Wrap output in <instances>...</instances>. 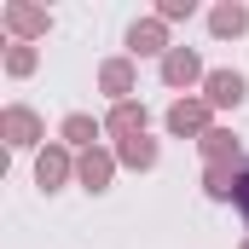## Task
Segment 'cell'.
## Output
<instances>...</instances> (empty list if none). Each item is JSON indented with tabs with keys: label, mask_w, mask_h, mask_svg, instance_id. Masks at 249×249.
<instances>
[{
	"label": "cell",
	"mask_w": 249,
	"mask_h": 249,
	"mask_svg": "<svg viewBox=\"0 0 249 249\" xmlns=\"http://www.w3.org/2000/svg\"><path fill=\"white\" fill-rule=\"evenodd\" d=\"M209 99L214 105H238L244 99V75H209Z\"/></svg>",
	"instance_id": "obj_1"
},
{
	"label": "cell",
	"mask_w": 249,
	"mask_h": 249,
	"mask_svg": "<svg viewBox=\"0 0 249 249\" xmlns=\"http://www.w3.org/2000/svg\"><path fill=\"white\" fill-rule=\"evenodd\" d=\"M191 75H197V58L191 53H174L168 58V81H191Z\"/></svg>",
	"instance_id": "obj_2"
},
{
	"label": "cell",
	"mask_w": 249,
	"mask_h": 249,
	"mask_svg": "<svg viewBox=\"0 0 249 249\" xmlns=\"http://www.w3.org/2000/svg\"><path fill=\"white\" fill-rule=\"evenodd\" d=\"M214 29H220V35H226V29H244V12H238V6H232V12H220V18H214Z\"/></svg>",
	"instance_id": "obj_3"
},
{
	"label": "cell",
	"mask_w": 249,
	"mask_h": 249,
	"mask_svg": "<svg viewBox=\"0 0 249 249\" xmlns=\"http://www.w3.org/2000/svg\"><path fill=\"white\" fill-rule=\"evenodd\" d=\"M116 127H122V133H133V127H145V116H139V110H116Z\"/></svg>",
	"instance_id": "obj_4"
},
{
	"label": "cell",
	"mask_w": 249,
	"mask_h": 249,
	"mask_svg": "<svg viewBox=\"0 0 249 249\" xmlns=\"http://www.w3.org/2000/svg\"><path fill=\"white\" fill-rule=\"evenodd\" d=\"M133 47L139 53H157V29H133Z\"/></svg>",
	"instance_id": "obj_5"
},
{
	"label": "cell",
	"mask_w": 249,
	"mask_h": 249,
	"mask_svg": "<svg viewBox=\"0 0 249 249\" xmlns=\"http://www.w3.org/2000/svg\"><path fill=\"white\" fill-rule=\"evenodd\" d=\"M186 127H197V110H186V105H180V110H174V133H186Z\"/></svg>",
	"instance_id": "obj_6"
},
{
	"label": "cell",
	"mask_w": 249,
	"mask_h": 249,
	"mask_svg": "<svg viewBox=\"0 0 249 249\" xmlns=\"http://www.w3.org/2000/svg\"><path fill=\"white\" fill-rule=\"evenodd\" d=\"M232 191H238V203H244V214H249V168L238 174V180H232Z\"/></svg>",
	"instance_id": "obj_7"
}]
</instances>
